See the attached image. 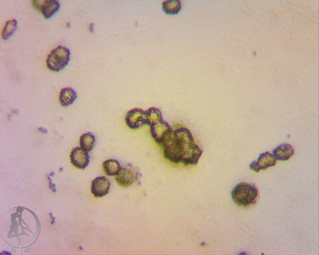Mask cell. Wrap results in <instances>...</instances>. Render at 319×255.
<instances>
[{"label": "cell", "mask_w": 319, "mask_h": 255, "mask_svg": "<svg viewBox=\"0 0 319 255\" xmlns=\"http://www.w3.org/2000/svg\"><path fill=\"white\" fill-rule=\"evenodd\" d=\"M276 164V159L274 155L269 152H266L260 154L257 161H254L249 164V168L252 171L258 173L261 170L273 167Z\"/></svg>", "instance_id": "52a82bcc"}, {"label": "cell", "mask_w": 319, "mask_h": 255, "mask_svg": "<svg viewBox=\"0 0 319 255\" xmlns=\"http://www.w3.org/2000/svg\"><path fill=\"white\" fill-rule=\"evenodd\" d=\"M93 26H94L93 23H91V24H90L89 29L91 32H93Z\"/></svg>", "instance_id": "ac0fdd59"}, {"label": "cell", "mask_w": 319, "mask_h": 255, "mask_svg": "<svg viewBox=\"0 0 319 255\" xmlns=\"http://www.w3.org/2000/svg\"><path fill=\"white\" fill-rule=\"evenodd\" d=\"M70 158L73 166L79 169H86L89 163L90 157L88 152L81 147L73 148Z\"/></svg>", "instance_id": "ba28073f"}, {"label": "cell", "mask_w": 319, "mask_h": 255, "mask_svg": "<svg viewBox=\"0 0 319 255\" xmlns=\"http://www.w3.org/2000/svg\"><path fill=\"white\" fill-rule=\"evenodd\" d=\"M77 98V94L71 88H64L59 95V102L62 106L66 107L71 106Z\"/></svg>", "instance_id": "7c38bea8"}, {"label": "cell", "mask_w": 319, "mask_h": 255, "mask_svg": "<svg viewBox=\"0 0 319 255\" xmlns=\"http://www.w3.org/2000/svg\"><path fill=\"white\" fill-rule=\"evenodd\" d=\"M71 52L66 47L59 46L55 48L49 55L46 63L47 68L51 71L58 72L68 64Z\"/></svg>", "instance_id": "3957f363"}, {"label": "cell", "mask_w": 319, "mask_h": 255, "mask_svg": "<svg viewBox=\"0 0 319 255\" xmlns=\"http://www.w3.org/2000/svg\"><path fill=\"white\" fill-rule=\"evenodd\" d=\"M276 160L285 161L290 159L294 154V149L291 144L283 143L274 149L273 151Z\"/></svg>", "instance_id": "8fae6325"}, {"label": "cell", "mask_w": 319, "mask_h": 255, "mask_svg": "<svg viewBox=\"0 0 319 255\" xmlns=\"http://www.w3.org/2000/svg\"><path fill=\"white\" fill-rule=\"evenodd\" d=\"M17 28V21L16 19L10 20L6 22L3 28L2 37L4 40H7L16 32Z\"/></svg>", "instance_id": "e0dca14e"}, {"label": "cell", "mask_w": 319, "mask_h": 255, "mask_svg": "<svg viewBox=\"0 0 319 255\" xmlns=\"http://www.w3.org/2000/svg\"><path fill=\"white\" fill-rule=\"evenodd\" d=\"M145 117H146V124L150 127L163 121L161 111L155 107L150 108L147 111L145 112Z\"/></svg>", "instance_id": "4fadbf2b"}, {"label": "cell", "mask_w": 319, "mask_h": 255, "mask_svg": "<svg viewBox=\"0 0 319 255\" xmlns=\"http://www.w3.org/2000/svg\"><path fill=\"white\" fill-rule=\"evenodd\" d=\"M181 9V2L179 0H166L162 3L163 11L167 14H176Z\"/></svg>", "instance_id": "9a60e30c"}, {"label": "cell", "mask_w": 319, "mask_h": 255, "mask_svg": "<svg viewBox=\"0 0 319 255\" xmlns=\"http://www.w3.org/2000/svg\"><path fill=\"white\" fill-rule=\"evenodd\" d=\"M161 144L164 157L174 163L195 166L203 153L194 142L191 131L185 128L173 131Z\"/></svg>", "instance_id": "6da1fadb"}, {"label": "cell", "mask_w": 319, "mask_h": 255, "mask_svg": "<svg viewBox=\"0 0 319 255\" xmlns=\"http://www.w3.org/2000/svg\"><path fill=\"white\" fill-rule=\"evenodd\" d=\"M127 126L136 129L146 124L145 112L141 109L135 108L129 111L126 117Z\"/></svg>", "instance_id": "8992f818"}, {"label": "cell", "mask_w": 319, "mask_h": 255, "mask_svg": "<svg viewBox=\"0 0 319 255\" xmlns=\"http://www.w3.org/2000/svg\"><path fill=\"white\" fill-rule=\"evenodd\" d=\"M35 7L42 12L46 19L51 18L57 13L61 7L59 2L57 0H43V1H33Z\"/></svg>", "instance_id": "5b68a950"}, {"label": "cell", "mask_w": 319, "mask_h": 255, "mask_svg": "<svg viewBox=\"0 0 319 255\" xmlns=\"http://www.w3.org/2000/svg\"><path fill=\"white\" fill-rule=\"evenodd\" d=\"M103 168L105 173L108 176H116L122 168L119 162L112 159L104 161Z\"/></svg>", "instance_id": "5bb4252c"}, {"label": "cell", "mask_w": 319, "mask_h": 255, "mask_svg": "<svg viewBox=\"0 0 319 255\" xmlns=\"http://www.w3.org/2000/svg\"><path fill=\"white\" fill-rule=\"evenodd\" d=\"M116 181L120 186L128 187L131 186L136 179V176L132 169L123 167L116 177Z\"/></svg>", "instance_id": "30bf717a"}, {"label": "cell", "mask_w": 319, "mask_h": 255, "mask_svg": "<svg viewBox=\"0 0 319 255\" xmlns=\"http://www.w3.org/2000/svg\"><path fill=\"white\" fill-rule=\"evenodd\" d=\"M172 131L171 127L163 121L151 127L152 136L159 144H161Z\"/></svg>", "instance_id": "277c9868"}, {"label": "cell", "mask_w": 319, "mask_h": 255, "mask_svg": "<svg viewBox=\"0 0 319 255\" xmlns=\"http://www.w3.org/2000/svg\"><path fill=\"white\" fill-rule=\"evenodd\" d=\"M231 196L233 201L238 206L248 207L257 202L258 191L254 185L242 182L233 188Z\"/></svg>", "instance_id": "7a4b0ae2"}, {"label": "cell", "mask_w": 319, "mask_h": 255, "mask_svg": "<svg viewBox=\"0 0 319 255\" xmlns=\"http://www.w3.org/2000/svg\"><path fill=\"white\" fill-rule=\"evenodd\" d=\"M96 143V138L94 135L88 132L84 133L80 138L81 147L87 152H91Z\"/></svg>", "instance_id": "2e32d148"}, {"label": "cell", "mask_w": 319, "mask_h": 255, "mask_svg": "<svg viewBox=\"0 0 319 255\" xmlns=\"http://www.w3.org/2000/svg\"><path fill=\"white\" fill-rule=\"evenodd\" d=\"M111 183L105 177H99L94 179L92 183L91 192L96 198L106 196L109 191Z\"/></svg>", "instance_id": "9c48e42d"}]
</instances>
